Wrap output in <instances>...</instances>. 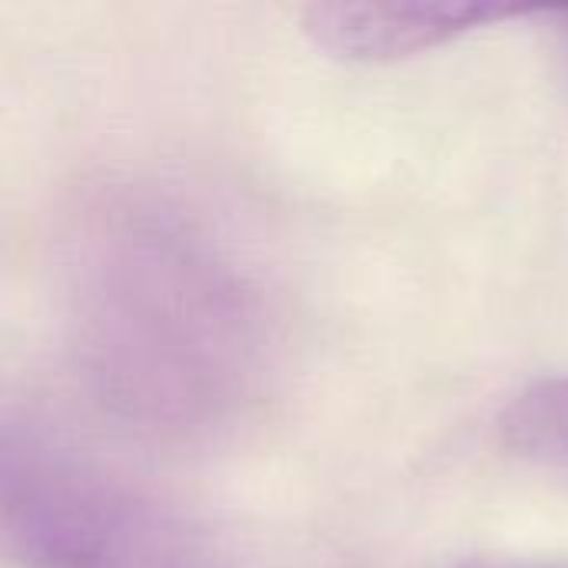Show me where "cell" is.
Wrapping results in <instances>:
<instances>
[{
    "label": "cell",
    "instance_id": "4",
    "mask_svg": "<svg viewBox=\"0 0 568 568\" xmlns=\"http://www.w3.org/2000/svg\"><path fill=\"white\" fill-rule=\"evenodd\" d=\"M499 433L516 459L568 486V376L526 386L506 406Z\"/></svg>",
    "mask_w": 568,
    "mask_h": 568
},
{
    "label": "cell",
    "instance_id": "3",
    "mask_svg": "<svg viewBox=\"0 0 568 568\" xmlns=\"http://www.w3.org/2000/svg\"><path fill=\"white\" fill-rule=\"evenodd\" d=\"M523 13L503 3H313L303 33L336 60L393 63Z\"/></svg>",
    "mask_w": 568,
    "mask_h": 568
},
{
    "label": "cell",
    "instance_id": "5",
    "mask_svg": "<svg viewBox=\"0 0 568 568\" xmlns=\"http://www.w3.org/2000/svg\"><path fill=\"white\" fill-rule=\"evenodd\" d=\"M562 33H566L568 40V13H562Z\"/></svg>",
    "mask_w": 568,
    "mask_h": 568
},
{
    "label": "cell",
    "instance_id": "2",
    "mask_svg": "<svg viewBox=\"0 0 568 568\" xmlns=\"http://www.w3.org/2000/svg\"><path fill=\"white\" fill-rule=\"evenodd\" d=\"M0 513L23 568H230L190 513L30 413L3 423Z\"/></svg>",
    "mask_w": 568,
    "mask_h": 568
},
{
    "label": "cell",
    "instance_id": "1",
    "mask_svg": "<svg viewBox=\"0 0 568 568\" xmlns=\"http://www.w3.org/2000/svg\"><path fill=\"white\" fill-rule=\"evenodd\" d=\"M67 349L93 399L163 446L250 426L280 376L273 310L236 253L173 193L103 176L53 236Z\"/></svg>",
    "mask_w": 568,
    "mask_h": 568
}]
</instances>
